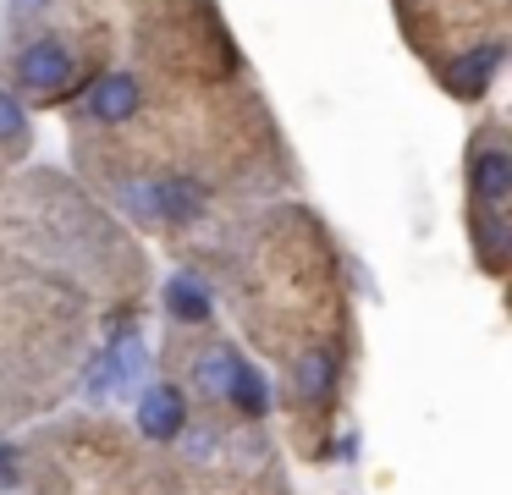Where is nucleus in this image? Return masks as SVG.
<instances>
[{
	"label": "nucleus",
	"instance_id": "f257e3e1",
	"mask_svg": "<svg viewBox=\"0 0 512 495\" xmlns=\"http://www.w3.org/2000/svg\"><path fill=\"white\" fill-rule=\"evenodd\" d=\"M72 77V50L56 39H34L23 44V55H17V83L34 88V94H56L61 83Z\"/></svg>",
	"mask_w": 512,
	"mask_h": 495
},
{
	"label": "nucleus",
	"instance_id": "f03ea898",
	"mask_svg": "<svg viewBox=\"0 0 512 495\" xmlns=\"http://www.w3.org/2000/svg\"><path fill=\"white\" fill-rule=\"evenodd\" d=\"M182 424H188V407H182V391L177 385H149L138 396V429L149 440H177Z\"/></svg>",
	"mask_w": 512,
	"mask_h": 495
},
{
	"label": "nucleus",
	"instance_id": "7ed1b4c3",
	"mask_svg": "<svg viewBox=\"0 0 512 495\" xmlns=\"http://www.w3.org/2000/svg\"><path fill=\"white\" fill-rule=\"evenodd\" d=\"M89 110H94V121H127L138 110V83L127 72L100 77V83L89 88Z\"/></svg>",
	"mask_w": 512,
	"mask_h": 495
},
{
	"label": "nucleus",
	"instance_id": "20e7f679",
	"mask_svg": "<svg viewBox=\"0 0 512 495\" xmlns=\"http://www.w3.org/2000/svg\"><path fill=\"white\" fill-rule=\"evenodd\" d=\"M474 193L485 198V204H501V198L512 193V160L501 149H490L474 160Z\"/></svg>",
	"mask_w": 512,
	"mask_h": 495
},
{
	"label": "nucleus",
	"instance_id": "39448f33",
	"mask_svg": "<svg viewBox=\"0 0 512 495\" xmlns=\"http://www.w3.org/2000/svg\"><path fill=\"white\" fill-rule=\"evenodd\" d=\"M501 66V50L490 44V50H474V55H463V66H452L446 72V83H452V94H479V88L490 83V72Z\"/></svg>",
	"mask_w": 512,
	"mask_h": 495
},
{
	"label": "nucleus",
	"instance_id": "423d86ee",
	"mask_svg": "<svg viewBox=\"0 0 512 495\" xmlns=\"http://www.w3.org/2000/svg\"><path fill=\"white\" fill-rule=\"evenodd\" d=\"M155 209H160L166 220H193V215L204 209L199 182H182V176H177V182H160V187H155Z\"/></svg>",
	"mask_w": 512,
	"mask_h": 495
},
{
	"label": "nucleus",
	"instance_id": "0eeeda50",
	"mask_svg": "<svg viewBox=\"0 0 512 495\" xmlns=\"http://www.w3.org/2000/svg\"><path fill=\"white\" fill-rule=\"evenodd\" d=\"M336 385V363H331V352H309V358L292 369V391L298 396H309V402H320L325 391Z\"/></svg>",
	"mask_w": 512,
	"mask_h": 495
},
{
	"label": "nucleus",
	"instance_id": "6e6552de",
	"mask_svg": "<svg viewBox=\"0 0 512 495\" xmlns=\"http://www.w3.org/2000/svg\"><path fill=\"white\" fill-rule=\"evenodd\" d=\"M166 308L177 319H204L210 314V292H204V281H193V275H177V281L166 286Z\"/></svg>",
	"mask_w": 512,
	"mask_h": 495
},
{
	"label": "nucleus",
	"instance_id": "1a4fd4ad",
	"mask_svg": "<svg viewBox=\"0 0 512 495\" xmlns=\"http://www.w3.org/2000/svg\"><path fill=\"white\" fill-rule=\"evenodd\" d=\"M226 396H232L243 413H265V407H270L265 380H259V369H248V363H237V369H232V380H226Z\"/></svg>",
	"mask_w": 512,
	"mask_h": 495
},
{
	"label": "nucleus",
	"instance_id": "9d476101",
	"mask_svg": "<svg viewBox=\"0 0 512 495\" xmlns=\"http://www.w3.org/2000/svg\"><path fill=\"white\" fill-rule=\"evenodd\" d=\"M232 369H237V358H232V352H210V358H204L199 363V385H204V391H215V396H226V380H232Z\"/></svg>",
	"mask_w": 512,
	"mask_h": 495
},
{
	"label": "nucleus",
	"instance_id": "9b49d317",
	"mask_svg": "<svg viewBox=\"0 0 512 495\" xmlns=\"http://www.w3.org/2000/svg\"><path fill=\"white\" fill-rule=\"evenodd\" d=\"M28 132V116H23V105H17L6 88H0V143H17Z\"/></svg>",
	"mask_w": 512,
	"mask_h": 495
},
{
	"label": "nucleus",
	"instance_id": "f8f14e48",
	"mask_svg": "<svg viewBox=\"0 0 512 495\" xmlns=\"http://www.w3.org/2000/svg\"><path fill=\"white\" fill-rule=\"evenodd\" d=\"M12 484H17V451L0 446V490H12Z\"/></svg>",
	"mask_w": 512,
	"mask_h": 495
}]
</instances>
